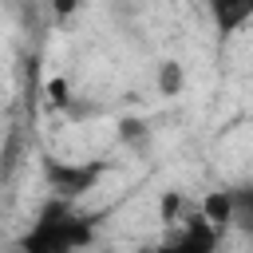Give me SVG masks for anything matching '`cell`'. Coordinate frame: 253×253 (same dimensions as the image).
Listing matches in <instances>:
<instances>
[{"instance_id": "cell-11", "label": "cell", "mask_w": 253, "mask_h": 253, "mask_svg": "<svg viewBox=\"0 0 253 253\" xmlns=\"http://www.w3.org/2000/svg\"><path fill=\"white\" fill-rule=\"evenodd\" d=\"M107 253H119V249H107Z\"/></svg>"}, {"instance_id": "cell-1", "label": "cell", "mask_w": 253, "mask_h": 253, "mask_svg": "<svg viewBox=\"0 0 253 253\" xmlns=\"http://www.w3.org/2000/svg\"><path fill=\"white\" fill-rule=\"evenodd\" d=\"M91 241V225L67 206V202H47L36 217V225L24 233L28 253H75Z\"/></svg>"}, {"instance_id": "cell-9", "label": "cell", "mask_w": 253, "mask_h": 253, "mask_svg": "<svg viewBox=\"0 0 253 253\" xmlns=\"http://www.w3.org/2000/svg\"><path fill=\"white\" fill-rule=\"evenodd\" d=\"M75 4H79V0H55V12L67 16V12H75Z\"/></svg>"}, {"instance_id": "cell-8", "label": "cell", "mask_w": 253, "mask_h": 253, "mask_svg": "<svg viewBox=\"0 0 253 253\" xmlns=\"http://www.w3.org/2000/svg\"><path fill=\"white\" fill-rule=\"evenodd\" d=\"M51 99H55V103H63V99H67V83H63V79H55V83H51Z\"/></svg>"}, {"instance_id": "cell-7", "label": "cell", "mask_w": 253, "mask_h": 253, "mask_svg": "<svg viewBox=\"0 0 253 253\" xmlns=\"http://www.w3.org/2000/svg\"><path fill=\"white\" fill-rule=\"evenodd\" d=\"M158 91H162V95H178V91H182V67H178L174 59H166V63L158 67Z\"/></svg>"}, {"instance_id": "cell-4", "label": "cell", "mask_w": 253, "mask_h": 253, "mask_svg": "<svg viewBox=\"0 0 253 253\" xmlns=\"http://www.w3.org/2000/svg\"><path fill=\"white\" fill-rule=\"evenodd\" d=\"M210 20L221 36H233L245 20H253V0H210Z\"/></svg>"}, {"instance_id": "cell-5", "label": "cell", "mask_w": 253, "mask_h": 253, "mask_svg": "<svg viewBox=\"0 0 253 253\" xmlns=\"http://www.w3.org/2000/svg\"><path fill=\"white\" fill-rule=\"evenodd\" d=\"M202 213H206V221H210L213 229L225 233V229L233 225V190H213V194H206Z\"/></svg>"}, {"instance_id": "cell-6", "label": "cell", "mask_w": 253, "mask_h": 253, "mask_svg": "<svg viewBox=\"0 0 253 253\" xmlns=\"http://www.w3.org/2000/svg\"><path fill=\"white\" fill-rule=\"evenodd\" d=\"M233 229H241L253 241V186L233 190Z\"/></svg>"}, {"instance_id": "cell-10", "label": "cell", "mask_w": 253, "mask_h": 253, "mask_svg": "<svg viewBox=\"0 0 253 253\" xmlns=\"http://www.w3.org/2000/svg\"><path fill=\"white\" fill-rule=\"evenodd\" d=\"M8 253H28V249H24V245H16V249H8Z\"/></svg>"}, {"instance_id": "cell-2", "label": "cell", "mask_w": 253, "mask_h": 253, "mask_svg": "<svg viewBox=\"0 0 253 253\" xmlns=\"http://www.w3.org/2000/svg\"><path fill=\"white\" fill-rule=\"evenodd\" d=\"M217 237H221V229H213V225L206 221V213L198 210V213L182 225V233H178L162 253H217Z\"/></svg>"}, {"instance_id": "cell-3", "label": "cell", "mask_w": 253, "mask_h": 253, "mask_svg": "<svg viewBox=\"0 0 253 253\" xmlns=\"http://www.w3.org/2000/svg\"><path fill=\"white\" fill-rule=\"evenodd\" d=\"M43 170H47L51 190H59L63 198H75V194H83V190L99 178V170H103V166H95V162H87V166H67V162H55V158H51Z\"/></svg>"}]
</instances>
